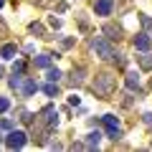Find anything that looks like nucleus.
<instances>
[{"label": "nucleus", "instance_id": "nucleus-1", "mask_svg": "<svg viewBox=\"0 0 152 152\" xmlns=\"http://www.w3.org/2000/svg\"><path fill=\"white\" fill-rule=\"evenodd\" d=\"M112 86H114L112 74H102V76H96V84H94V89H96L99 96H107V94L112 91Z\"/></svg>", "mask_w": 152, "mask_h": 152}, {"label": "nucleus", "instance_id": "nucleus-2", "mask_svg": "<svg viewBox=\"0 0 152 152\" xmlns=\"http://www.w3.org/2000/svg\"><path fill=\"white\" fill-rule=\"evenodd\" d=\"M91 48L96 51L102 58H114V48L104 41V38H94V41H91Z\"/></svg>", "mask_w": 152, "mask_h": 152}, {"label": "nucleus", "instance_id": "nucleus-3", "mask_svg": "<svg viewBox=\"0 0 152 152\" xmlns=\"http://www.w3.org/2000/svg\"><path fill=\"white\" fill-rule=\"evenodd\" d=\"M102 124H104V129L109 132V137H112V140H117V137H119V122H117V117L104 114V117H102Z\"/></svg>", "mask_w": 152, "mask_h": 152}, {"label": "nucleus", "instance_id": "nucleus-4", "mask_svg": "<svg viewBox=\"0 0 152 152\" xmlns=\"http://www.w3.org/2000/svg\"><path fill=\"white\" fill-rule=\"evenodd\" d=\"M5 145L10 147V150H20V147L26 145V132H10V134L5 137Z\"/></svg>", "mask_w": 152, "mask_h": 152}, {"label": "nucleus", "instance_id": "nucleus-5", "mask_svg": "<svg viewBox=\"0 0 152 152\" xmlns=\"http://www.w3.org/2000/svg\"><path fill=\"white\" fill-rule=\"evenodd\" d=\"M94 10H96L99 15H109V13H112V0H99Z\"/></svg>", "mask_w": 152, "mask_h": 152}, {"label": "nucleus", "instance_id": "nucleus-6", "mask_svg": "<svg viewBox=\"0 0 152 152\" xmlns=\"http://www.w3.org/2000/svg\"><path fill=\"white\" fill-rule=\"evenodd\" d=\"M0 56H3V58H15V56H18V48H15V46H13V43H8V46H3V48H0Z\"/></svg>", "mask_w": 152, "mask_h": 152}, {"label": "nucleus", "instance_id": "nucleus-7", "mask_svg": "<svg viewBox=\"0 0 152 152\" xmlns=\"http://www.w3.org/2000/svg\"><path fill=\"white\" fill-rule=\"evenodd\" d=\"M150 43H152L150 36H137L134 38V48L137 51H147V48H150Z\"/></svg>", "mask_w": 152, "mask_h": 152}, {"label": "nucleus", "instance_id": "nucleus-8", "mask_svg": "<svg viewBox=\"0 0 152 152\" xmlns=\"http://www.w3.org/2000/svg\"><path fill=\"white\" fill-rule=\"evenodd\" d=\"M36 89H38V84L33 81V79H26V81H23V86H20V91H23V96H31Z\"/></svg>", "mask_w": 152, "mask_h": 152}, {"label": "nucleus", "instance_id": "nucleus-9", "mask_svg": "<svg viewBox=\"0 0 152 152\" xmlns=\"http://www.w3.org/2000/svg\"><path fill=\"white\" fill-rule=\"evenodd\" d=\"M140 86V74L137 71H129L127 74V89H137Z\"/></svg>", "mask_w": 152, "mask_h": 152}, {"label": "nucleus", "instance_id": "nucleus-10", "mask_svg": "<svg viewBox=\"0 0 152 152\" xmlns=\"http://www.w3.org/2000/svg\"><path fill=\"white\" fill-rule=\"evenodd\" d=\"M43 114H46V124H48V127H53L56 122H58V114H56V109H51V107H48Z\"/></svg>", "mask_w": 152, "mask_h": 152}, {"label": "nucleus", "instance_id": "nucleus-11", "mask_svg": "<svg viewBox=\"0 0 152 152\" xmlns=\"http://www.w3.org/2000/svg\"><path fill=\"white\" fill-rule=\"evenodd\" d=\"M36 66H38V69H48V66H51V56H48V53L38 56V58H36Z\"/></svg>", "mask_w": 152, "mask_h": 152}, {"label": "nucleus", "instance_id": "nucleus-12", "mask_svg": "<svg viewBox=\"0 0 152 152\" xmlns=\"http://www.w3.org/2000/svg\"><path fill=\"white\" fill-rule=\"evenodd\" d=\"M99 140H102V134H99V132H91V134H89V140H86V147H96Z\"/></svg>", "mask_w": 152, "mask_h": 152}, {"label": "nucleus", "instance_id": "nucleus-13", "mask_svg": "<svg viewBox=\"0 0 152 152\" xmlns=\"http://www.w3.org/2000/svg\"><path fill=\"white\" fill-rule=\"evenodd\" d=\"M140 66H142V69H152V53L142 56V58H140Z\"/></svg>", "mask_w": 152, "mask_h": 152}, {"label": "nucleus", "instance_id": "nucleus-14", "mask_svg": "<svg viewBox=\"0 0 152 152\" xmlns=\"http://www.w3.org/2000/svg\"><path fill=\"white\" fill-rule=\"evenodd\" d=\"M43 91L48 94V96H58V89L53 86V81H51V84H46V86H43Z\"/></svg>", "mask_w": 152, "mask_h": 152}, {"label": "nucleus", "instance_id": "nucleus-15", "mask_svg": "<svg viewBox=\"0 0 152 152\" xmlns=\"http://www.w3.org/2000/svg\"><path fill=\"white\" fill-rule=\"evenodd\" d=\"M10 86H13V89H20V86H23V76H15V74H13V76H10Z\"/></svg>", "mask_w": 152, "mask_h": 152}, {"label": "nucleus", "instance_id": "nucleus-16", "mask_svg": "<svg viewBox=\"0 0 152 152\" xmlns=\"http://www.w3.org/2000/svg\"><path fill=\"white\" fill-rule=\"evenodd\" d=\"M58 79H61V71H58V69H48V81H53V84H56Z\"/></svg>", "mask_w": 152, "mask_h": 152}, {"label": "nucleus", "instance_id": "nucleus-17", "mask_svg": "<svg viewBox=\"0 0 152 152\" xmlns=\"http://www.w3.org/2000/svg\"><path fill=\"white\" fill-rule=\"evenodd\" d=\"M84 81V71H74V76H71V84H81Z\"/></svg>", "mask_w": 152, "mask_h": 152}, {"label": "nucleus", "instance_id": "nucleus-18", "mask_svg": "<svg viewBox=\"0 0 152 152\" xmlns=\"http://www.w3.org/2000/svg\"><path fill=\"white\" fill-rule=\"evenodd\" d=\"M8 107H10V99H5V96H0V112H5Z\"/></svg>", "mask_w": 152, "mask_h": 152}, {"label": "nucleus", "instance_id": "nucleus-19", "mask_svg": "<svg viewBox=\"0 0 152 152\" xmlns=\"http://www.w3.org/2000/svg\"><path fill=\"white\" fill-rule=\"evenodd\" d=\"M0 127H3V129H10L13 122H10V119H3V122H0Z\"/></svg>", "mask_w": 152, "mask_h": 152}, {"label": "nucleus", "instance_id": "nucleus-20", "mask_svg": "<svg viewBox=\"0 0 152 152\" xmlns=\"http://www.w3.org/2000/svg\"><path fill=\"white\" fill-rule=\"evenodd\" d=\"M20 71H23V64H20V61H18V64L13 66V74H20Z\"/></svg>", "mask_w": 152, "mask_h": 152}, {"label": "nucleus", "instance_id": "nucleus-21", "mask_svg": "<svg viewBox=\"0 0 152 152\" xmlns=\"http://www.w3.org/2000/svg\"><path fill=\"white\" fill-rule=\"evenodd\" d=\"M31 31H33V33H43V28L38 26V23H33V26H31Z\"/></svg>", "mask_w": 152, "mask_h": 152}, {"label": "nucleus", "instance_id": "nucleus-22", "mask_svg": "<svg viewBox=\"0 0 152 152\" xmlns=\"http://www.w3.org/2000/svg\"><path fill=\"white\" fill-rule=\"evenodd\" d=\"M145 124H150V127H152V114H145Z\"/></svg>", "mask_w": 152, "mask_h": 152}, {"label": "nucleus", "instance_id": "nucleus-23", "mask_svg": "<svg viewBox=\"0 0 152 152\" xmlns=\"http://www.w3.org/2000/svg\"><path fill=\"white\" fill-rule=\"evenodd\" d=\"M0 76H3V66H0Z\"/></svg>", "mask_w": 152, "mask_h": 152}, {"label": "nucleus", "instance_id": "nucleus-24", "mask_svg": "<svg viewBox=\"0 0 152 152\" xmlns=\"http://www.w3.org/2000/svg\"><path fill=\"white\" fill-rule=\"evenodd\" d=\"M0 8H3V0H0Z\"/></svg>", "mask_w": 152, "mask_h": 152}]
</instances>
